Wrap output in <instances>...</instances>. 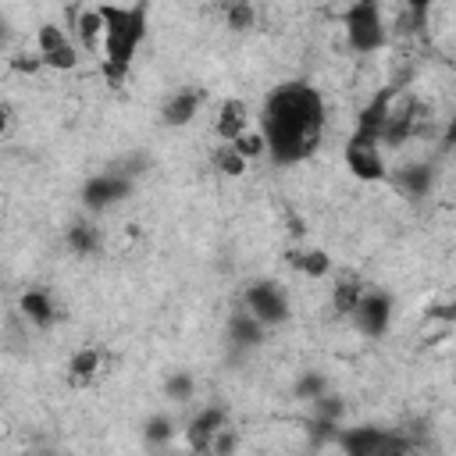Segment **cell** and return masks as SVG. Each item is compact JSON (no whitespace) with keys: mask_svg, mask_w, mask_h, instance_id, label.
Returning a JSON list of instances; mask_svg holds the SVG:
<instances>
[{"mask_svg":"<svg viewBox=\"0 0 456 456\" xmlns=\"http://www.w3.org/2000/svg\"><path fill=\"white\" fill-rule=\"evenodd\" d=\"M324 128H328V107L310 82L289 78L264 96L260 132L267 142V160L274 167L303 164L306 157H314L321 150Z\"/></svg>","mask_w":456,"mask_h":456,"instance_id":"1","label":"cell"},{"mask_svg":"<svg viewBox=\"0 0 456 456\" xmlns=\"http://www.w3.org/2000/svg\"><path fill=\"white\" fill-rule=\"evenodd\" d=\"M103 14V78L107 86H121L125 75L132 71V61L139 53V46L146 43L150 32V7L146 0L135 4H100Z\"/></svg>","mask_w":456,"mask_h":456,"instance_id":"2","label":"cell"},{"mask_svg":"<svg viewBox=\"0 0 456 456\" xmlns=\"http://www.w3.org/2000/svg\"><path fill=\"white\" fill-rule=\"evenodd\" d=\"M342 32L353 53H378L388 39L381 0H349L342 11Z\"/></svg>","mask_w":456,"mask_h":456,"instance_id":"3","label":"cell"},{"mask_svg":"<svg viewBox=\"0 0 456 456\" xmlns=\"http://www.w3.org/2000/svg\"><path fill=\"white\" fill-rule=\"evenodd\" d=\"M335 445L349 456H392V452H406L410 442L399 431L378 428V424H360V428H346L335 435Z\"/></svg>","mask_w":456,"mask_h":456,"instance_id":"4","label":"cell"},{"mask_svg":"<svg viewBox=\"0 0 456 456\" xmlns=\"http://www.w3.org/2000/svg\"><path fill=\"white\" fill-rule=\"evenodd\" d=\"M132 192H135V178H128L125 171H118V167L110 164L107 171L86 178V185H82V203H86V210L100 214V210H110V207L125 203Z\"/></svg>","mask_w":456,"mask_h":456,"instance_id":"5","label":"cell"},{"mask_svg":"<svg viewBox=\"0 0 456 456\" xmlns=\"http://www.w3.org/2000/svg\"><path fill=\"white\" fill-rule=\"evenodd\" d=\"M242 306H246L249 314H256L267 328L285 324V321H289V314H292V303H289L285 289H281L278 281H271V278L249 281V285H246V292H242Z\"/></svg>","mask_w":456,"mask_h":456,"instance_id":"6","label":"cell"},{"mask_svg":"<svg viewBox=\"0 0 456 456\" xmlns=\"http://www.w3.org/2000/svg\"><path fill=\"white\" fill-rule=\"evenodd\" d=\"M392 310H395L392 292H385V289H367V292L360 296L356 310L349 314V321L356 324V331H360L363 338H381V335L392 328Z\"/></svg>","mask_w":456,"mask_h":456,"instance_id":"7","label":"cell"},{"mask_svg":"<svg viewBox=\"0 0 456 456\" xmlns=\"http://www.w3.org/2000/svg\"><path fill=\"white\" fill-rule=\"evenodd\" d=\"M36 53L43 61V68H53V71H71L78 68V46L68 39L64 28H57L53 21L39 25L36 32Z\"/></svg>","mask_w":456,"mask_h":456,"instance_id":"8","label":"cell"},{"mask_svg":"<svg viewBox=\"0 0 456 456\" xmlns=\"http://www.w3.org/2000/svg\"><path fill=\"white\" fill-rule=\"evenodd\" d=\"M399 93H403L399 86H385V89H378V93L363 103V110L356 114V128H353V135H349V139H360V142H381V132H385L388 110H392V103H395V96H399Z\"/></svg>","mask_w":456,"mask_h":456,"instance_id":"9","label":"cell"},{"mask_svg":"<svg viewBox=\"0 0 456 456\" xmlns=\"http://www.w3.org/2000/svg\"><path fill=\"white\" fill-rule=\"evenodd\" d=\"M342 160L349 167L353 178L360 182H385L388 178V164L381 153V142H360V139H346Z\"/></svg>","mask_w":456,"mask_h":456,"instance_id":"10","label":"cell"},{"mask_svg":"<svg viewBox=\"0 0 456 456\" xmlns=\"http://www.w3.org/2000/svg\"><path fill=\"white\" fill-rule=\"evenodd\" d=\"M203 100H207V89H200V86H182V89H175V93L164 100L160 121H164L167 128H182V125H189V121L200 114Z\"/></svg>","mask_w":456,"mask_h":456,"instance_id":"11","label":"cell"},{"mask_svg":"<svg viewBox=\"0 0 456 456\" xmlns=\"http://www.w3.org/2000/svg\"><path fill=\"white\" fill-rule=\"evenodd\" d=\"M228 424V410L224 406H203L192 420H189V428H185V438H189V445L192 449H200V452H210V445H214V438H217V431Z\"/></svg>","mask_w":456,"mask_h":456,"instance_id":"12","label":"cell"},{"mask_svg":"<svg viewBox=\"0 0 456 456\" xmlns=\"http://www.w3.org/2000/svg\"><path fill=\"white\" fill-rule=\"evenodd\" d=\"M264 335H267V324H264L256 314H249L246 306H239L235 314H228L224 338H228L235 349H256V346L264 342Z\"/></svg>","mask_w":456,"mask_h":456,"instance_id":"13","label":"cell"},{"mask_svg":"<svg viewBox=\"0 0 456 456\" xmlns=\"http://www.w3.org/2000/svg\"><path fill=\"white\" fill-rule=\"evenodd\" d=\"M417 128V103L413 100H403V93L395 96L392 110H388V121H385V132H381V146H399L413 135Z\"/></svg>","mask_w":456,"mask_h":456,"instance_id":"14","label":"cell"},{"mask_svg":"<svg viewBox=\"0 0 456 456\" xmlns=\"http://www.w3.org/2000/svg\"><path fill=\"white\" fill-rule=\"evenodd\" d=\"M246 128H249V107H246V100L228 96V100L217 107V118H214L217 139H221V142H232V139H239Z\"/></svg>","mask_w":456,"mask_h":456,"instance_id":"15","label":"cell"},{"mask_svg":"<svg viewBox=\"0 0 456 456\" xmlns=\"http://www.w3.org/2000/svg\"><path fill=\"white\" fill-rule=\"evenodd\" d=\"M18 306L28 317V324H36V328H53L57 317H61L57 314V303H53V296L46 289H25L21 299H18Z\"/></svg>","mask_w":456,"mask_h":456,"instance_id":"16","label":"cell"},{"mask_svg":"<svg viewBox=\"0 0 456 456\" xmlns=\"http://www.w3.org/2000/svg\"><path fill=\"white\" fill-rule=\"evenodd\" d=\"M392 182H395V189H399L403 196L424 200V196L431 192V185H435V167H431V164H403V167L392 175Z\"/></svg>","mask_w":456,"mask_h":456,"instance_id":"17","label":"cell"},{"mask_svg":"<svg viewBox=\"0 0 456 456\" xmlns=\"http://www.w3.org/2000/svg\"><path fill=\"white\" fill-rule=\"evenodd\" d=\"M64 242H68V249H71L75 256H96V253L103 249V235H100V228H96L93 221H82V217L68 224Z\"/></svg>","mask_w":456,"mask_h":456,"instance_id":"18","label":"cell"},{"mask_svg":"<svg viewBox=\"0 0 456 456\" xmlns=\"http://www.w3.org/2000/svg\"><path fill=\"white\" fill-rule=\"evenodd\" d=\"M96 374H100V349H96V346H86V349H78V353L68 360V381H71L75 388L93 385Z\"/></svg>","mask_w":456,"mask_h":456,"instance_id":"19","label":"cell"},{"mask_svg":"<svg viewBox=\"0 0 456 456\" xmlns=\"http://www.w3.org/2000/svg\"><path fill=\"white\" fill-rule=\"evenodd\" d=\"M367 292V285L356 278V274H342L335 285H331V306H335V314H353L356 310V303H360V296Z\"/></svg>","mask_w":456,"mask_h":456,"instance_id":"20","label":"cell"},{"mask_svg":"<svg viewBox=\"0 0 456 456\" xmlns=\"http://www.w3.org/2000/svg\"><path fill=\"white\" fill-rule=\"evenodd\" d=\"M221 18L228 32H249L256 25V7L253 0H221Z\"/></svg>","mask_w":456,"mask_h":456,"instance_id":"21","label":"cell"},{"mask_svg":"<svg viewBox=\"0 0 456 456\" xmlns=\"http://www.w3.org/2000/svg\"><path fill=\"white\" fill-rule=\"evenodd\" d=\"M75 36H78V43H82L86 50L103 46V14H100V7H89V11L78 14V21H75Z\"/></svg>","mask_w":456,"mask_h":456,"instance_id":"22","label":"cell"},{"mask_svg":"<svg viewBox=\"0 0 456 456\" xmlns=\"http://www.w3.org/2000/svg\"><path fill=\"white\" fill-rule=\"evenodd\" d=\"M292 267L303 271L306 278H328L331 274V256L324 249H303V253H289Z\"/></svg>","mask_w":456,"mask_h":456,"instance_id":"23","label":"cell"},{"mask_svg":"<svg viewBox=\"0 0 456 456\" xmlns=\"http://www.w3.org/2000/svg\"><path fill=\"white\" fill-rule=\"evenodd\" d=\"M210 164H214V171H217V175H224V178H239V175L246 171V164H249V160H246L232 142H217V150H214Z\"/></svg>","mask_w":456,"mask_h":456,"instance_id":"24","label":"cell"},{"mask_svg":"<svg viewBox=\"0 0 456 456\" xmlns=\"http://www.w3.org/2000/svg\"><path fill=\"white\" fill-rule=\"evenodd\" d=\"M324 392H328V378H324L321 370H303V374L296 378V385H292V395L303 399V403H314V399L324 395Z\"/></svg>","mask_w":456,"mask_h":456,"instance_id":"25","label":"cell"},{"mask_svg":"<svg viewBox=\"0 0 456 456\" xmlns=\"http://www.w3.org/2000/svg\"><path fill=\"white\" fill-rule=\"evenodd\" d=\"M171 435H175V424H171V417H164V413H157V417H150L146 424H142V442L146 445H164V442H171Z\"/></svg>","mask_w":456,"mask_h":456,"instance_id":"26","label":"cell"},{"mask_svg":"<svg viewBox=\"0 0 456 456\" xmlns=\"http://www.w3.org/2000/svg\"><path fill=\"white\" fill-rule=\"evenodd\" d=\"M232 146H235L246 160H253V157H267V142H264V132H260V128H256V132L246 128L239 139H232Z\"/></svg>","mask_w":456,"mask_h":456,"instance_id":"27","label":"cell"},{"mask_svg":"<svg viewBox=\"0 0 456 456\" xmlns=\"http://www.w3.org/2000/svg\"><path fill=\"white\" fill-rule=\"evenodd\" d=\"M192 388H196V381H192L189 370H171V378L164 381V392H167L175 403H189V399H192Z\"/></svg>","mask_w":456,"mask_h":456,"instance_id":"28","label":"cell"},{"mask_svg":"<svg viewBox=\"0 0 456 456\" xmlns=\"http://www.w3.org/2000/svg\"><path fill=\"white\" fill-rule=\"evenodd\" d=\"M406 4V11H410V18H413V25H424L428 21V11H431V0H403Z\"/></svg>","mask_w":456,"mask_h":456,"instance_id":"29","label":"cell"},{"mask_svg":"<svg viewBox=\"0 0 456 456\" xmlns=\"http://www.w3.org/2000/svg\"><path fill=\"white\" fill-rule=\"evenodd\" d=\"M452 86H456V64H452ZM445 142H456V107H452V118H449V128H445Z\"/></svg>","mask_w":456,"mask_h":456,"instance_id":"30","label":"cell"}]
</instances>
